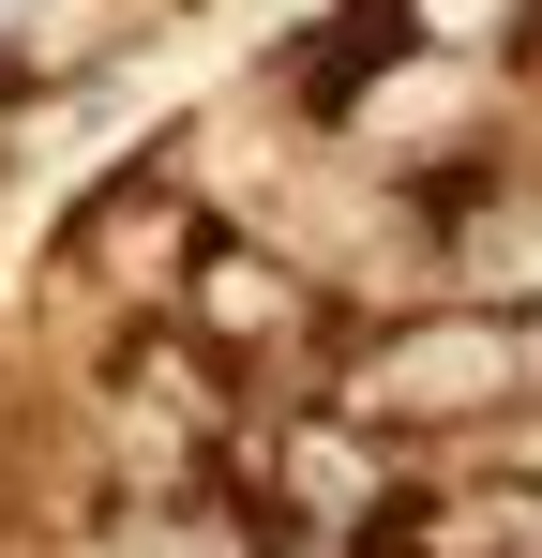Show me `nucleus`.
Returning <instances> with one entry per match:
<instances>
[{
    "instance_id": "nucleus-3",
    "label": "nucleus",
    "mask_w": 542,
    "mask_h": 558,
    "mask_svg": "<svg viewBox=\"0 0 542 558\" xmlns=\"http://www.w3.org/2000/svg\"><path fill=\"white\" fill-rule=\"evenodd\" d=\"M392 15H407V46H438V61H482V76H497V61L542 31V0H392Z\"/></svg>"
},
{
    "instance_id": "nucleus-1",
    "label": "nucleus",
    "mask_w": 542,
    "mask_h": 558,
    "mask_svg": "<svg viewBox=\"0 0 542 558\" xmlns=\"http://www.w3.org/2000/svg\"><path fill=\"white\" fill-rule=\"evenodd\" d=\"M347 423H377V438H407V453H482L513 408H528V332L497 317V302H361V332L332 348V377H317Z\"/></svg>"
},
{
    "instance_id": "nucleus-4",
    "label": "nucleus",
    "mask_w": 542,
    "mask_h": 558,
    "mask_svg": "<svg viewBox=\"0 0 542 558\" xmlns=\"http://www.w3.org/2000/svg\"><path fill=\"white\" fill-rule=\"evenodd\" d=\"M46 15H61V0H0V46H30V31H46Z\"/></svg>"
},
{
    "instance_id": "nucleus-2",
    "label": "nucleus",
    "mask_w": 542,
    "mask_h": 558,
    "mask_svg": "<svg viewBox=\"0 0 542 558\" xmlns=\"http://www.w3.org/2000/svg\"><path fill=\"white\" fill-rule=\"evenodd\" d=\"M167 332L226 377V392H242V377H332V348H347L332 287L301 272V257H271V242H242V227H196V257H181V287H167Z\"/></svg>"
}]
</instances>
